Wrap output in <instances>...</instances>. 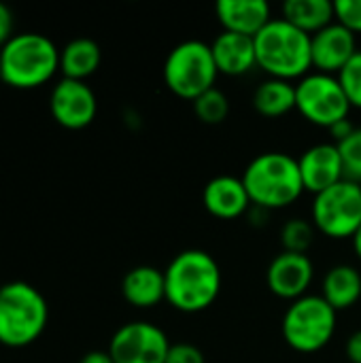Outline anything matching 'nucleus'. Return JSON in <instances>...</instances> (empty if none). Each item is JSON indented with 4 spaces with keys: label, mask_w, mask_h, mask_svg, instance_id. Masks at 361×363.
<instances>
[{
    "label": "nucleus",
    "mask_w": 361,
    "mask_h": 363,
    "mask_svg": "<svg viewBox=\"0 0 361 363\" xmlns=\"http://www.w3.org/2000/svg\"><path fill=\"white\" fill-rule=\"evenodd\" d=\"M338 81H340L347 98H349L351 108H360L361 111V49L338 72Z\"/></svg>",
    "instance_id": "393cba45"
},
{
    "label": "nucleus",
    "mask_w": 361,
    "mask_h": 363,
    "mask_svg": "<svg viewBox=\"0 0 361 363\" xmlns=\"http://www.w3.org/2000/svg\"><path fill=\"white\" fill-rule=\"evenodd\" d=\"M281 17L309 36L336 21L334 2L330 0H287L281 9Z\"/></svg>",
    "instance_id": "aec40b11"
},
{
    "label": "nucleus",
    "mask_w": 361,
    "mask_h": 363,
    "mask_svg": "<svg viewBox=\"0 0 361 363\" xmlns=\"http://www.w3.org/2000/svg\"><path fill=\"white\" fill-rule=\"evenodd\" d=\"M0 289H2V285H0Z\"/></svg>",
    "instance_id": "f704fd0d"
},
{
    "label": "nucleus",
    "mask_w": 361,
    "mask_h": 363,
    "mask_svg": "<svg viewBox=\"0 0 361 363\" xmlns=\"http://www.w3.org/2000/svg\"><path fill=\"white\" fill-rule=\"evenodd\" d=\"M315 236H317V228L313 225V221L302 219V217H294V219L285 221V225L281 228L283 251L309 255V249L315 245Z\"/></svg>",
    "instance_id": "5701e85b"
},
{
    "label": "nucleus",
    "mask_w": 361,
    "mask_h": 363,
    "mask_svg": "<svg viewBox=\"0 0 361 363\" xmlns=\"http://www.w3.org/2000/svg\"><path fill=\"white\" fill-rule=\"evenodd\" d=\"M353 132H355V125L351 123V119H343V121H338L336 125L330 128V134H332V138L336 140V145L343 143L345 138H349Z\"/></svg>",
    "instance_id": "7c9ffc66"
},
{
    "label": "nucleus",
    "mask_w": 361,
    "mask_h": 363,
    "mask_svg": "<svg viewBox=\"0 0 361 363\" xmlns=\"http://www.w3.org/2000/svg\"><path fill=\"white\" fill-rule=\"evenodd\" d=\"M49 321V306L43 294L15 281L0 289V345L21 349L38 340Z\"/></svg>",
    "instance_id": "39448f33"
},
{
    "label": "nucleus",
    "mask_w": 361,
    "mask_h": 363,
    "mask_svg": "<svg viewBox=\"0 0 361 363\" xmlns=\"http://www.w3.org/2000/svg\"><path fill=\"white\" fill-rule=\"evenodd\" d=\"M240 179L251 204L262 211L287 208L304 194L298 160L283 151L260 153L249 162Z\"/></svg>",
    "instance_id": "f03ea898"
},
{
    "label": "nucleus",
    "mask_w": 361,
    "mask_h": 363,
    "mask_svg": "<svg viewBox=\"0 0 361 363\" xmlns=\"http://www.w3.org/2000/svg\"><path fill=\"white\" fill-rule=\"evenodd\" d=\"M202 204L209 215L221 221H234L249 213L251 198L243 179L232 174H221L211 179L202 191Z\"/></svg>",
    "instance_id": "2eb2a0df"
},
{
    "label": "nucleus",
    "mask_w": 361,
    "mask_h": 363,
    "mask_svg": "<svg viewBox=\"0 0 361 363\" xmlns=\"http://www.w3.org/2000/svg\"><path fill=\"white\" fill-rule=\"evenodd\" d=\"M315 279V266L309 255L281 251L272 257L266 270V285L270 294L281 300L296 302L306 296Z\"/></svg>",
    "instance_id": "f8f14e48"
},
{
    "label": "nucleus",
    "mask_w": 361,
    "mask_h": 363,
    "mask_svg": "<svg viewBox=\"0 0 361 363\" xmlns=\"http://www.w3.org/2000/svg\"><path fill=\"white\" fill-rule=\"evenodd\" d=\"M338 151L345 164V174L351 181H361V128H355V132L338 143Z\"/></svg>",
    "instance_id": "a878e982"
},
{
    "label": "nucleus",
    "mask_w": 361,
    "mask_h": 363,
    "mask_svg": "<svg viewBox=\"0 0 361 363\" xmlns=\"http://www.w3.org/2000/svg\"><path fill=\"white\" fill-rule=\"evenodd\" d=\"M321 298L336 311H349L361 300V272L351 264L332 266L321 283Z\"/></svg>",
    "instance_id": "6ab92c4d"
},
{
    "label": "nucleus",
    "mask_w": 361,
    "mask_h": 363,
    "mask_svg": "<svg viewBox=\"0 0 361 363\" xmlns=\"http://www.w3.org/2000/svg\"><path fill=\"white\" fill-rule=\"evenodd\" d=\"M170 340L162 328L149 321H130L121 325L109 345L115 363H166Z\"/></svg>",
    "instance_id": "9d476101"
},
{
    "label": "nucleus",
    "mask_w": 361,
    "mask_h": 363,
    "mask_svg": "<svg viewBox=\"0 0 361 363\" xmlns=\"http://www.w3.org/2000/svg\"><path fill=\"white\" fill-rule=\"evenodd\" d=\"M2 81L17 89L45 85L60 70V49L38 32H21L0 47Z\"/></svg>",
    "instance_id": "20e7f679"
},
{
    "label": "nucleus",
    "mask_w": 361,
    "mask_h": 363,
    "mask_svg": "<svg viewBox=\"0 0 361 363\" xmlns=\"http://www.w3.org/2000/svg\"><path fill=\"white\" fill-rule=\"evenodd\" d=\"M360 187H361V181H360Z\"/></svg>",
    "instance_id": "c9c22d12"
},
{
    "label": "nucleus",
    "mask_w": 361,
    "mask_h": 363,
    "mask_svg": "<svg viewBox=\"0 0 361 363\" xmlns=\"http://www.w3.org/2000/svg\"><path fill=\"white\" fill-rule=\"evenodd\" d=\"M253 108L266 119H279L296 111V85L283 79H266L253 91Z\"/></svg>",
    "instance_id": "4be33fe9"
},
{
    "label": "nucleus",
    "mask_w": 361,
    "mask_h": 363,
    "mask_svg": "<svg viewBox=\"0 0 361 363\" xmlns=\"http://www.w3.org/2000/svg\"><path fill=\"white\" fill-rule=\"evenodd\" d=\"M166 302L185 315H198L211 308L223 287V274L217 259L202 249L181 251L164 270Z\"/></svg>",
    "instance_id": "f257e3e1"
},
{
    "label": "nucleus",
    "mask_w": 361,
    "mask_h": 363,
    "mask_svg": "<svg viewBox=\"0 0 361 363\" xmlns=\"http://www.w3.org/2000/svg\"><path fill=\"white\" fill-rule=\"evenodd\" d=\"M211 49H213V57H215L219 74L243 77V74H249L253 68H257L255 40L251 36L221 32L211 43Z\"/></svg>",
    "instance_id": "f3484780"
},
{
    "label": "nucleus",
    "mask_w": 361,
    "mask_h": 363,
    "mask_svg": "<svg viewBox=\"0 0 361 363\" xmlns=\"http://www.w3.org/2000/svg\"><path fill=\"white\" fill-rule=\"evenodd\" d=\"M351 242H353V251H355V255L360 257V262H361V228L357 230V234L351 238Z\"/></svg>",
    "instance_id": "473e14b6"
},
{
    "label": "nucleus",
    "mask_w": 361,
    "mask_h": 363,
    "mask_svg": "<svg viewBox=\"0 0 361 363\" xmlns=\"http://www.w3.org/2000/svg\"><path fill=\"white\" fill-rule=\"evenodd\" d=\"M79 363H115L113 357L109 355V351H89L81 357Z\"/></svg>",
    "instance_id": "2f4dec72"
},
{
    "label": "nucleus",
    "mask_w": 361,
    "mask_h": 363,
    "mask_svg": "<svg viewBox=\"0 0 361 363\" xmlns=\"http://www.w3.org/2000/svg\"><path fill=\"white\" fill-rule=\"evenodd\" d=\"M336 321L338 313L321 298V294H306L285 311L281 334L289 349L302 355H313L332 342Z\"/></svg>",
    "instance_id": "423d86ee"
},
{
    "label": "nucleus",
    "mask_w": 361,
    "mask_h": 363,
    "mask_svg": "<svg viewBox=\"0 0 361 363\" xmlns=\"http://www.w3.org/2000/svg\"><path fill=\"white\" fill-rule=\"evenodd\" d=\"M217 21L223 32H234L255 38L270 21V4L264 0H219L215 4Z\"/></svg>",
    "instance_id": "dca6fc26"
},
{
    "label": "nucleus",
    "mask_w": 361,
    "mask_h": 363,
    "mask_svg": "<svg viewBox=\"0 0 361 363\" xmlns=\"http://www.w3.org/2000/svg\"><path fill=\"white\" fill-rule=\"evenodd\" d=\"M0 81H2V57H0Z\"/></svg>",
    "instance_id": "72a5a7b5"
},
{
    "label": "nucleus",
    "mask_w": 361,
    "mask_h": 363,
    "mask_svg": "<svg viewBox=\"0 0 361 363\" xmlns=\"http://www.w3.org/2000/svg\"><path fill=\"white\" fill-rule=\"evenodd\" d=\"M357 51H360L357 36L349 32L345 26H340L338 21H334L332 26L311 36V53H313L315 72L338 77V72L349 64V60Z\"/></svg>",
    "instance_id": "4468645a"
},
{
    "label": "nucleus",
    "mask_w": 361,
    "mask_h": 363,
    "mask_svg": "<svg viewBox=\"0 0 361 363\" xmlns=\"http://www.w3.org/2000/svg\"><path fill=\"white\" fill-rule=\"evenodd\" d=\"M13 34V13L6 4L0 2V47L11 40Z\"/></svg>",
    "instance_id": "c85d7f7f"
},
{
    "label": "nucleus",
    "mask_w": 361,
    "mask_h": 363,
    "mask_svg": "<svg viewBox=\"0 0 361 363\" xmlns=\"http://www.w3.org/2000/svg\"><path fill=\"white\" fill-rule=\"evenodd\" d=\"M311 221L319 234L332 240H351L361 228V187L345 179L317 194L311 206Z\"/></svg>",
    "instance_id": "6e6552de"
},
{
    "label": "nucleus",
    "mask_w": 361,
    "mask_h": 363,
    "mask_svg": "<svg viewBox=\"0 0 361 363\" xmlns=\"http://www.w3.org/2000/svg\"><path fill=\"white\" fill-rule=\"evenodd\" d=\"M219 77L213 49L204 40H183L170 49L164 62V85L181 100L194 102L215 87Z\"/></svg>",
    "instance_id": "0eeeda50"
},
{
    "label": "nucleus",
    "mask_w": 361,
    "mask_h": 363,
    "mask_svg": "<svg viewBox=\"0 0 361 363\" xmlns=\"http://www.w3.org/2000/svg\"><path fill=\"white\" fill-rule=\"evenodd\" d=\"M123 300L134 308H153L166 300L164 270L153 266H136L121 281Z\"/></svg>",
    "instance_id": "a211bd4d"
},
{
    "label": "nucleus",
    "mask_w": 361,
    "mask_h": 363,
    "mask_svg": "<svg viewBox=\"0 0 361 363\" xmlns=\"http://www.w3.org/2000/svg\"><path fill=\"white\" fill-rule=\"evenodd\" d=\"M166 363H206V357L196 345L174 342V345H170Z\"/></svg>",
    "instance_id": "cd10ccee"
},
{
    "label": "nucleus",
    "mask_w": 361,
    "mask_h": 363,
    "mask_svg": "<svg viewBox=\"0 0 361 363\" xmlns=\"http://www.w3.org/2000/svg\"><path fill=\"white\" fill-rule=\"evenodd\" d=\"M334 13L340 26H345L355 36L361 34V0H336Z\"/></svg>",
    "instance_id": "bb28decb"
},
{
    "label": "nucleus",
    "mask_w": 361,
    "mask_h": 363,
    "mask_svg": "<svg viewBox=\"0 0 361 363\" xmlns=\"http://www.w3.org/2000/svg\"><path fill=\"white\" fill-rule=\"evenodd\" d=\"M296 111L313 125L332 128L349 119V98L334 74L309 72L296 83Z\"/></svg>",
    "instance_id": "1a4fd4ad"
},
{
    "label": "nucleus",
    "mask_w": 361,
    "mask_h": 363,
    "mask_svg": "<svg viewBox=\"0 0 361 363\" xmlns=\"http://www.w3.org/2000/svg\"><path fill=\"white\" fill-rule=\"evenodd\" d=\"M49 108L53 119L66 130L87 128L98 113V100L94 89L85 81L62 79L51 89Z\"/></svg>",
    "instance_id": "9b49d317"
},
{
    "label": "nucleus",
    "mask_w": 361,
    "mask_h": 363,
    "mask_svg": "<svg viewBox=\"0 0 361 363\" xmlns=\"http://www.w3.org/2000/svg\"><path fill=\"white\" fill-rule=\"evenodd\" d=\"M298 166H300L304 191H311L313 196L347 179L345 164H343L336 143H319V145L309 147L300 155Z\"/></svg>",
    "instance_id": "ddd939ff"
},
{
    "label": "nucleus",
    "mask_w": 361,
    "mask_h": 363,
    "mask_svg": "<svg viewBox=\"0 0 361 363\" xmlns=\"http://www.w3.org/2000/svg\"><path fill=\"white\" fill-rule=\"evenodd\" d=\"M191 104H194L196 117H198L202 123H206V125H219V123H223V121L228 119V115H230V100H228V96H226L221 89H217V87L204 91V94H202L200 98H196Z\"/></svg>",
    "instance_id": "b1692460"
},
{
    "label": "nucleus",
    "mask_w": 361,
    "mask_h": 363,
    "mask_svg": "<svg viewBox=\"0 0 361 363\" xmlns=\"http://www.w3.org/2000/svg\"><path fill=\"white\" fill-rule=\"evenodd\" d=\"M345 353H347V359L351 363H361V330L353 332V334L347 338Z\"/></svg>",
    "instance_id": "c756f323"
},
{
    "label": "nucleus",
    "mask_w": 361,
    "mask_h": 363,
    "mask_svg": "<svg viewBox=\"0 0 361 363\" xmlns=\"http://www.w3.org/2000/svg\"><path fill=\"white\" fill-rule=\"evenodd\" d=\"M100 45L91 38H74L60 51V70L64 79L85 81L100 68Z\"/></svg>",
    "instance_id": "412c9836"
},
{
    "label": "nucleus",
    "mask_w": 361,
    "mask_h": 363,
    "mask_svg": "<svg viewBox=\"0 0 361 363\" xmlns=\"http://www.w3.org/2000/svg\"><path fill=\"white\" fill-rule=\"evenodd\" d=\"M257 68L270 79L300 81L313 68L311 36L283 17H274L255 38Z\"/></svg>",
    "instance_id": "7ed1b4c3"
}]
</instances>
